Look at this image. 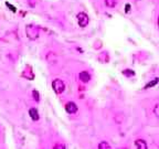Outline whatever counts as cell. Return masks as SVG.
I'll return each instance as SVG.
<instances>
[{"label":"cell","instance_id":"8992f818","mask_svg":"<svg viewBox=\"0 0 159 149\" xmlns=\"http://www.w3.org/2000/svg\"><path fill=\"white\" fill-rule=\"evenodd\" d=\"M79 79L81 82L83 83H87L89 82V79H91V75L89 74V72H85V71H83V72H81L79 74Z\"/></svg>","mask_w":159,"mask_h":149},{"label":"cell","instance_id":"5b68a950","mask_svg":"<svg viewBox=\"0 0 159 149\" xmlns=\"http://www.w3.org/2000/svg\"><path fill=\"white\" fill-rule=\"evenodd\" d=\"M135 146L137 149H148L147 142H145L144 139H136L135 140Z\"/></svg>","mask_w":159,"mask_h":149},{"label":"cell","instance_id":"8fae6325","mask_svg":"<svg viewBox=\"0 0 159 149\" xmlns=\"http://www.w3.org/2000/svg\"><path fill=\"white\" fill-rule=\"evenodd\" d=\"M158 82H159V79H158V77H156V79H154V81H152V82H149L148 84H147L146 86H145V89L149 88V87H152V86H155V85H156Z\"/></svg>","mask_w":159,"mask_h":149},{"label":"cell","instance_id":"7c38bea8","mask_svg":"<svg viewBox=\"0 0 159 149\" xmlns=\"http://www.w3.org/2000/svg\"><path fill=\"white\" fill-rule=\"evenodd\" d=\"M105 3H106L107 7H115L117 5V0H105Z\"/></svg>","mask_w":159,"mask_h":149},{"label":"cell","instance_id":"52a82bcc","mask_svg":"<svg viewBox=\"0 0 159 149\" xmlns=\"http://www.w3.org/2000/svg\"><path fill=\"white\" fill-rule=\"evenodd\" d=\"M29 115L30 117L33 119V120H39L40 116H39V113H38V111L35 108H31L29 111Z\"/></svg>","mask_w":159,"mask_h":149},{"label":"cell","instance_id":"9a60e30c","mask_svg":"<svg viewBox=\"0 0 159 149\" xmlns=\"http://www.w3.org/2000/svg\"><path fill=\"white\" fill-rule=\"evenodd\" d=\"M32 95H33V98L35 99V101H39V93L37 92V91H33L32 92Z\"/></svg>","mask_w":159,"mask_h":149},{"label":"cell","instance_id":"ba28073f","mask_svg":"<svg viewBox=\"0 0 159 149\" xmlns=\"http://www.w3.org/2000/svg\"><path fill=\"white\" fill-rule=\"evenodd\" d=\"M98 60L102 63H107L109 61V56L107 54V52H102L101 54L98 55Z\"/></svg>","mask_w":159,"mask_h":149},{"label":"cell","instance_id":"3957f363","mask_svg":"<svg viewBox=\"0 0 159 149\" xmlns=\"http://www.w3.org/2000/svg\"><path fill=\"white\" fill-rule=\"evenodd\" d=\"M76 18H77V23H79L80 27L84 28V27H86V25H89V16H87L86 13L80 12L79 15H77Z\"/></svg>","mask_w":159,"mask_h":149},{"label":"cell","instance_id":"6da1fadb","mask_svg":"<svg viewBox=\"0 0 159 149\" xmlns=\"http://www.w3.org/2000/svg\"><path fill=\"white\" fill-rule=\"evenodd\" d=\"M25 34L27 37L29 38L30 40H35L39 38L40 35V31H39V28L34 25H27L25 28Z\"/></svg>","mask_w":159,"mask_h":149},{"label":"cell","instance_id":"2e32d148","mask_svg":"<svg viewBox=\"0 0 159 149\" xmlns=\"http://www.w3.org/2000/svg\"><path fill=\"white\" fill-rule=\"evenodd\" d=\"M158 25H159V17H158Z\"/></svg>","mask_w":159,"mask_h":149},{"label":"cell","instance_id":"4fadbf2b","mask_svg":"<svg viewBox=\"0 0 159 149\" xmlns=\"http://www.w3.org/2000/svg\"><path fill=\"white\" fill-rule=\"evenodd\" d=\"M154 114L156 115V117L159 118V104H157L156 106L154 107Z\"/></svg>","mask_w":159,"mask_h":149},{"label":"cell","instance_id":"5bb4252c","mask_svg":"<svg viewBox=\"0 0 159 149\" xmlns=\"http://www.w3.org/2000/svg\"><path fill=\"white\" fill-rule=\"evenodd\" d=\"M53 149H65V146L63 144H57L53 147Z\"/></svg>","mask_w":159,"mask_h":149},{"label":"cell","instance_id":"277c9868","mask_svg":"<svg viewBox=\"0 0 159 149\" xmlns=\"http://www.w3.org/2000/svg\"><path fill=\"white\" fill-rule=\"evenodd\" d=\"M65 111L69 114H75L77 112V106L74 102H67L65 104Z\"/></svg>","mask_w":159,"mask_h":149},{"label":"cell","instance_id":"9c48e42d","mask_svg":"<svg viewBox=\"0 0 159 149\" xmlns=\"http://www.w3.org/2000/svg\"><path fill=\"white\" fill-rule=\"evenodd\" d=\"M98 149H112L111 148V146H109L108 142H101L98 145Z\"/></svg>","mask_w":159,"mask_h":149},{"label":"cell","instance_id":"30bf717a","mask_svg":"<svg viewBox=\"0 0 159 149\" xmlns=\"http://www.w3.org/2000/svg\"><path fill=\"white\" fill-rule=\"evenodd\" d=\"M123 74H124L125 76H127V77H130V76H134L135 72L133 71V70L127 69V70H124V71H123Z\"/></svg>","mask_w":159,"mask_h":149},{"label":"cell","instance_id":"7a4b0ae2","mask_svg":"<svg viewBox=\"0 0 159 149\" xmlns=\"http://www.w3.org/2000/svg\"><path fill=\"white\" fill-rule=\"evenodd\" d=\"M52 87H53V91H54L57 94H61V93L64 92L65 84H64V82H63L62 79H57L52 82Z\"/></svg>","mask_w":159,"mask_h":149}]
</instances>
